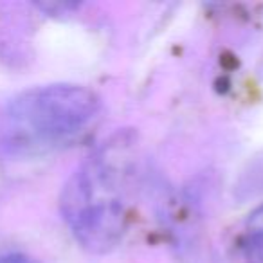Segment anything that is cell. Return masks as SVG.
<instances>
[{
    "mask_svg": "<svg viewBox=\"0 0 263 263\" xmlns=\"http://www.w3.org/2000/svg\"><path fill=\"white\" fill-rule=\"evenodd\" d=\"M134 173L136 139L128 132H119L99 146L63 187V220L90 252H108L123 240Z\"/></svg>",
    "mask_w": 263,
    "mask_h": 263,
    "instance_id": "1",
    "label": "cell"
},
{
    "mask_svg": "<svg viewBox=\"0 0 263 263\" xmlns=\"http://www.w3.org/2000/svg\"><path fill=\"white\" fill-rule=\"evenodd\" d=\"M101 99L81 85H47L16 96L0 121V148L11 157H40L83 134Z\"/></svg>",
    "mask_w": 263,
    "mask_h": 263,
    "instance_id": "2",
    "label": "cell"
},
{
    "mask_svg": "<svg viewBox=\"0 0 263 263\" xmlns=\"http://www.w3.org/2000/svg\"><path fill=\"white\" fill-rule=\"evenodd\" d=\"M245 263H263V205L251 213L241 236Z\"/></svg>",
    "mask_w": 263,
    "mask_h": 263,
    "instance_id": "3",
    "label": "cell"
},
{
    "mask_svg": "<svg viewBox=\"0 0 263 263\" xmlns=\"http://www.w3.org/2000/svg\"><path fill=\"white\" fill-rule=\"evenodd\" d=\"M0 263H4V256H2V258H0Z\"/></svg>",
    "mask_w": 263,
    "mask_h": 263,
    "instance_id": "4",
    "label": "cell"
}]
</instances>
